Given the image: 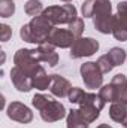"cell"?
Masks as SVG:
<instances>
[{
    "label": "cell",
    "mask_w": 127,
    "mask_h": 128,
    "mask_svg": "<svg viewBox=\"0 0 127 128\" xmlns=\"http://www.w3.org/2000/svg\"><path fill=\"white\" fill-rule=\"evenodd\" d=\"M14 64L17 67H20L21 70H24L27 74L33 76L34 72L40 67L37 48H34V49H27V48L18 49L14 55Z\"/></svg>",
    "instance_id": "4"
},
{
    "label": "cell",
    "mask_w": 127,
    "mask_h": 128,
    "mask_svg": "<svg viewBox=\"0 0 127 128\" xmlns=\"http://www.w3.org/2000/svg\"><path fill=\"white\" fill-rule=\"evenodd\" d=\"M114 90H115V96H117V101L121 103H127V78L126 74L118 73L112 78L111 80Z\"/></svg>",
    "instance_id": "16"
},
{
    "label": "cell",
    "mask_w": 127,
    "mask_h": 128,
    "mask_svg": "<svg viewBox=\"0 0 127 128\" xmlns=\"http://www.w3.org/2000/svg\"><path fill=\"white\" fill-rule=\"evenodd\" d=\"M37 54L40 63H46L49 67H55L58 64V54L55 52V46H52L48 42L37 45Z\"/></svg>",
    "instance_id": "14"
},
{
    "label": "cell",
    "mask_w": 127,
    "mask_h": 128,
    "mask_svg": "<svg viewBox=\"0 0 127 128\" xmlns=\"http://www.w3.org/2000/svg\"><path fill=\"white\" fill-rule=\"evenodd\" d=\"M88 122L81 116L79 109H70L66 116V127L67 128H88Z\"/></svg>",
    "instance_id": "17"
},
{
    "label": "cell",
    "mask_w": 127,
    "mask_h": 128,
    "mask_svg": "<svg viewBox=\"0 0 127 128\" xmlns=\"http://www.w3.org/2000/svg\"><path fill=\"white\" fill-rule=\"evenodd\" d=\"M54 27L55 26L40 14L37 16H33L29 24H24L21 27L20 36L24 42L34 43V45H42L48 40V36L52 32Z\"/></svg>",
    "instance_id": "1"
},
{
    "label": "cell",
    "mask_w": 127,
    "mask_h": 128,
    "mask_svg": "<svg viewBox=\"0 0 127 128\" xmlns=\"http://www.w3.org/2000/svg\"><path fill=\"white\" fill-rule=\"evenodd\" d=\"M11 80H12L14 86L17 88V91H20V92H29L33 90L32 76L27 74L24 70H21L17 66H14L11 68Z\"/></svg>",
    "instance_id": "12"
},
{
    "label": "cell",
    "mask_w": 127,
    "mask_h": 128,
    "mask_svg": "<svg viewBox=\"0 0 127 128\" xmlns=\"http://www.w3.org/2000/svg\"><path fill=\"white\" fill-rule=\"evenodd\" d=\"M24 12L30 16H37L43 12V6H42V2L39 0H29L26 4H24Z\"/></svg>",
    "instance_id": "20"
},
{
    "label": "cell",
    "mask_w": 127,
    "mask_h": 128,
    "mask_svg": "<svg viewBox=\"0 0 127 128\" xmlns=\"http://www.w3.org/2000/svg\"><path fill=\"white\" fill-rule=\"evenodd\" d=\"M99 51V42L93 37H76L75 43L70 48V58L78 60V58H84V57H91Z\"/></svg>",
    "instance_id": "6"
},
{
    "label": "cell",
    "mask_w": 127,
    "mask_h": 128,
    "mask_svg": "<svg viewBox=\"0 0 127 128\" xmlns=\"http://www.w3.org/2000/svg\"><path fill=\"white\" fill-rule=\"evenodd\" d=\"M33 80V88L39 90V91H45V90H49L51 88V84H52V76L46 73V70L43 68V66H40L34 74L32 76Z\"/></svg>",
    "instance_id": "15"
},
{
    "label": "cell",
    "mask_w": 127,
    "mask_h": 128,
    "mask_svg": "<svg viewBox=\"0 0 127 128\" xmlns=\"http://www.w3.org/2000/svg\"><path fill=\"white\" fill-rule=\"evenodd\" d=\"M61 2H64V3H70L72 0H61Z\"/></svg>",
    "instance_id": "29"
},
{
    "label": "cell",
    "mask_w": 127,
    "mask_h": 128,
    "mask_svg": "<svg viewBox=\"0 0 127 128\" xmlns=\"http://www.w3.org/2000/svg\"><path fill=\"white\" fill-rule=\"evenodd\" d=\"M15 14V4L14 0H0V16L9 18Z\"/></svg>",
    "instance_id": "22"
},
{
    "label": "cell",
    "mask_w": 127,
    "mask_h": 128,
    "mask_svg": "<svg viewBox=\"0 0 127 128\" xmlns=\"http://www.w3.org/2000/svg\"><path fill=\"white\" fill-rule=\"evenodd\" d=\"M99 96L102 97V100H103L105 103H115V101H117L115 90H114L112 84L102 85V88H100V91H99Z\"/></svg>",
    "instance_id": "21"
},
{
    "label": "cell",
    "mask_w": 127,
    "mask_h": 128,
    "mask_svg": "<svg viewBox=\"0 0 127 128\" xmlns=\"http://www.w3.org/2000/svg\"><path fill=\"white\" fill-rule=\"evenodd\" d=\"M66 107H64L63 103H60L58 100H54V98H49L46 103H45V106L39 110V113H40V118L45 121V122H48V124H51V122H57V121H60V119H63L64 116H66Z\"/></svg>",
    "instance_id": "9"
},
{
    "label": "cell",
    "mask_w": 127,
    "mask_h": 128,
    "mask_svg": "<svg viewBox=\"0 0 127 128\" xmlns=\"http://www.w3.org/2000/svg\"><path fill=\"white\" fill-rule=\"evenodd\" d=\"M108 55H109V58L112 60V63H114L115 67H117V66H121V64L127 60L126 51H124L123 48H111L109 52H108Z\"/></svg>",
    "instance_id": "19"
},
{
    "label": "cell",
    "mask_w": 127,
    "mask_h": 128,
    "mask_svg": "<svg viewBox=\"0 0 127 128\" xmlns=\"http://www.w3.org/2000/svg\"><path fill=\"white\" fill-rule=\"evenodd\" d=\"M96 128H112L111 125H108V124H100L99 127H96Z\"/></svg>",
    "instance_id": "27"
},
{
    "label": "cell",
    "mask_w": 127,
    "mask_h": 128,
    "mask_svg": "<svg viewBox=\"0 0 127 128\" xmlns=\"http://www.w3.org/2000/svg\"><path fill=\"white\" fill-rule=\"evenodd\" d=\"M42 15L48 18L54 26H61V24H70L75 18H78V10L73 4L67 3L61 6H48L43 9Z\"/></svg>",
    "instance_id": "3"
},
{
    "label": "cell",
    "mask_w": 127,
    "mask_h": 128,
    "mask_svg": "<svg viewBox=\"0 0 127 128\" xmlns=\"http://www.w3.org/2000/svg\"><path fill=\"white\" fill-rule=\"evenodd\" d=\"M51 76H52V84H51V88H49L51 94L58 97V98H64V97L69 96V92L73 88L72 84L60 74H51Z\"/></svg>",
    "instance_id": "13"
},
{
    "label": "cell",
    "mask_w": 127,
    "mask_h": 128,
    "mask_svg": "<svg viewBox=\"0 0 127 128\" xmlns=\"http://www.w3.org/2000/svg\"><path fill=\"white\" fill-rule=\"evenodd\" d=\"M109 116H111V119L114 122L123 124V121L126 119V116H127V103H121V101L111 103Z\"/></svg>",
    "instance_id": "18"
},
{
    "label": "cell",
    "mask_w": 127,
    "mask_h": 128,
    "mask_svg": "<svg viewBox=\"0 0 127 128\" xmlns=\"http://www.w3.org/2000/svg\"><path fill=\"white\" fill-rule=\"evenodd\" d=\"M96 63H97L99 68L102 70V73H103V74H105V73H109V72L115 67L114 63H112V60L109 58V55H108V54H105V55L99 57V60H97Z\"/></svg>",
    "instance_id": "24"
},
{
    "label": "cell",
    "mask_w": 127,
    "mask_h": 128,
    "mask_svg": "<svg viewBox=\"0 0 127 128\" xmlns=\"http://www.w3.org/2000/svg\"><path fill=\"white\" fill-rule=\"evenodd\" d=\"M84 18H96L112 14V3L109 0H85L81 6Z\"/></svg>",
    "instance_id": "7"
},
{
    "label": "cell",
    "mask_w": 127,
    "mask_h": 128,
    "mask_svg": "<svg viewBox=\"0 0 127 128\" xmlns=\"http://www.w3.org/2000/svg\"><path fill=\"white\" fill-rule=\"evenodd\" d=\"M75 40H76L75 34L70 32L69 28H57V27H54L52 32L49 33L46 42L51 43L55 48L66 49V48H72V45L75 43Z\"/></svg>",
    "instance_id": "10"
},
{
    "label": "cell",
    "mask_w": 127,
    "mask_h": 128,
    "mask_svg": "<svg viewBox=\"0 0 127 128\" xmlns=\"http://www.w3.org/2000/svg\"><path fill=\"white\" fill-rule=\"evenodd\" d=\"M79 113L81 116L88 122H94L96 119L100 116L102 109L105 107V101L102 100V97L94 92H84L82 98L79 100Z\"/></svg>",
    "instance_id": "2"
},
{
    "label": "cell",
    "mask_w": 127,
    "mask_h": 128,
    "mask_svg": "<svg viewBox=\"0 0 127 128\" xmlns=\"http://www.w3.org/2000/svg\"><path fill=\"white\" fill-rule=\"evenodd\" d=\"M12 36V28L8 26V24H2L0 26V39L2 42H8Z\"/></svg>",
    "instance_id": "26"
},
{
    "label": "cell",
    "mask_w": 127,
    "mask_h": 128,
    "mask_svg": "<svg viewBox=\"0 0 127 128\" xmlns=\"http://www.w3.org/2000/svg\"><path fill=\"white\" fill-rule=\"evenodd\" d=\"M6 115L9 119L20 124H30L33 121V112L21 101H12L6 109Z\"/></svg>",
    "instance_id": "11"
},
{
    "label": "cell",
    "mask_w": 127,
    "mask_h": 128,
    "mask_svg": "<svg viewBox=\"0 0 127 128\" xmlns=\"http://www.w3.org/2000/svg\"><path fill=\"white\" fill-rule=\"evenodd\" d=\"M69 30L75 34V37H81L82 33L85 30V24H84V20L82 18H75L70 24H69Z\"/></svg>",
    "instance_id": "23"
},
{
    "label": "cell",
    "mask_w": 127,
    "mask_h": 128,
    "mask_svg": "<svg viewBox=\"0 0 127 128\" xmlns=\"http://www.w3.org/2000/svg\"><path fill=\"white\" fill-rule=\"evenodd\" d=\"M81 78L84 80V85L88 90H96V88H102L103 85V73L99 68L97 63L94 61H87V63L81 64Z\"/></svg>",
    "instance_id": "5"
},
{
    "label": "cell",
    "mask_w": 127,
    "mask_h": 128,
    "mask_svg": "<svg viewBox=\"0 0 127 128\" xmlns=\"http://www.w3.org/2000/svg\"><path fill=\"white\" fill-rule=\"evenodd\" d=\"M84 90L82 88H76V86H73L72 88V91L69 92V96H67V98H69V101L72 103V104H78L79 103V100L82 98V96H84Z\"/></svg>",
    "instance_id": "25"
},
{
    "label": "cell",
    "mask_w": 127,
    "mask_h": 128,
    "mask_svg": "<svg viewBox=\"0 0 127 128\" xmlns=\"http://www.w3.org/2000/svg\"><path fill=\"white\" fill-rule=\"evenodd\" d=\"M123 127H124V128H127V116H126V119L123 121Z\"/></svg>",
    "instance_id": "28"
},
{
    "label": "cell",
    "mask_w": 127,
    "mask_h": 128,
    "mask_svg": "<svg viewBox=\"0 0 127 128\" xmlns=\"http://www.w3.org/2000/svg\"><path fill=\"white\" fill-rule=\"evenodd\" d=\"M112 34L117 40H127V2H120L117 4V14L114 15Z\"/></svg>",
    "instance_id": "8"
},
{
    "label": "cell",
    "mask_w": 127,
    "mask_h": 128,
    "mask_svg": "<svg viewBox=\"0 0 127 128\" xmlns=\"http://www.w3.org/2000/svg\"><path fill=\"white\" fill-rule=\"evenodd\" d=\"M84 2H85V0H84Z\"/></svg>",
    "instance_id": "30"
}]
</instances>
